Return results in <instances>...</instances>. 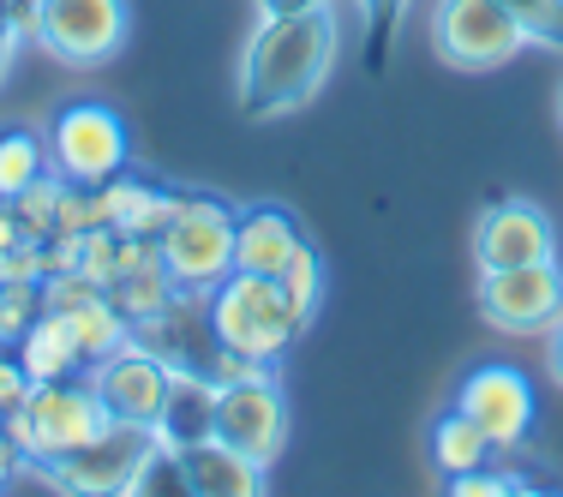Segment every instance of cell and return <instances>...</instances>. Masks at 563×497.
<instances>
[{"label":"cell","mask_w":563,"mask_h":497,"mask_svg":"<svg viewBox=\"0 0 563 497\" xmlns=\"http://www.w3.org/2000/svg\"><path fill=\"white\" fill-rule=\"evenodd\" d=\"M12 7H31V0H12Z\"/></svg>","instance_id":"cell-34"},{"label":"cell","mask_w":563,"mask_h":497,"mask_svg":"<svg viewBox=\"0 0 563 497\" xmlns=\"http://www.w3.org/2000/svg\"><path fill=\"white\" fill-rule=\"evenodd\" d=\"M180 486L192 497H258L264 492V467L246 462L240 450H228L222 438H192L174 450Z\"/></svg>","instance_id":"cell-15"},{"label":"cell","mask_w":563,"mask_h":497,"mask_svg":"<svg viewBox=\"0 0 563 497\" xmlns=\"http://www.w3.org/2000/svg\"><path fill=\"white\" fill-rule=\"evenodd\" d=\"M330 66H336L330 12H294V19L258 12V31L246 36V60H240V109L252 120H282L306 109L324 90Z\"/></svg>","instance_id":"cell-1"},{"label":"cell","mask_w":563,"mask_h":497,"mask_svg":"<svg viewBox=\"0 0 563 497\" xmlns=\"http://www.w3.org/2000/svg\"><path fill=\"white\" fill-rule=\"evenodd\" d=\"M210 384H217V378H210ZM210 438H222L228 450H240L246 462H258L264 474H271V467L282 462V450H288V396H282L276 372L217 384Z\"/></svg>","instance_id":"cell-10"},{"label":"cell","mask_w":563,"mask_h":497,"mask_svg":"<svg viewBox=\"0 0 563 497\" xmlns=\"http://www.w3.org/2000/svg\"><path fill=\"white\" fill-rule=\"evenodd\" d=\"M455 408L486 432L492 450H521L540 420V396H533V378L509 360H486L474 366L462 384H455Z\"/></svg>","instance_id":"cell-12"},{"label":"cell","mask_w":563,"mask_h":497,"mask_svg":"<svg viewBox=\"0 0 563 497\" xmlns=\"http://www.w3.org/2000/svg\"><path fill=\"white\" fill-rule=\"evenodd\" d=\"M43 139H48V168H55L60 180H73V186L114 180V174L126 168V156H132L126 120H120V109H109V102H97V97L66 102V109L48 120Z\"/></svg>","instance_id":"cell-6"},{"label":"cell","mask_w":563,"mask_h":497,"mask_svg":"<svg viewBox=\"0 0 563 497\" xmlns=\"http://www.w3.org/2000/svg\"><path fill=\"white\" fill-rule=\"evenodd\" d=\"M474 306L492 330L504 335H545L563 318V270L545 264H509V270H479Z\"/></svg>","instance_id":"cell-11"},{"label":"cell","mask_w":563,"mask_h":497,"mask_svg":"<svg viewBox=\"0 0 563 497\" xmlns=\"http://www.w3.org/2000/svg\"><path fill=\"white\" fill-rule=\"evenodd\" d=\"M545 378L563 389V318H558L552 330H545Z\"/></svg>","instance_id":"cell-29"},{"label":"cell","mask_w":563,"mask_h":497,"mask_svg":"<svg viewBox=\"0 0 563 497\" xmlns=\"http://www.w3.org/2000/svg\"><path fill=\"white\" fill-rule=\"evenodd\" d=\"M558 114H563V90H558Z\"/></svg>","instance_id":"cell-33"},{"label":"cell","mask_w":563,"mask_h":497,"mask_svg":"<svg viewBox=\"0 0 563 497\" xmlns=\"http://www.w3.org/2000/svg\"><path fill=\"white\" fill-rule=\"evenodd\" d=\"M66 324H73L78 335V347H85V372H90V360H102V354H114L120 342H132V324H126V312L109 300V294H85L78 306H66Z\"/></svg>","instance_id":"cell-19"},{"label":"cell","mask_w":563,"mask_h":497,"mask_svg":"<svg viewBox=\"0 0 563 497\" xmlns=\"http://www.w3.org/2000/svg\"><path fill=\"white\" fill-rule=\"evenodd\" d=\"M36 312H43V281H0V347L19 342Z\"/></svg>","instance_id":"cell-22"},{"label":"cell","mask_w":563,"mask_h":497,"mask_svg":"<svg viewBox=\"0 0 563 497\" xmlns=\"http://www.w3.org/2000/svg\"><path fill=\"white\" fill-rule=\"evenodd\" d=\"M282 281H288V294L300 300V312L306 318H318V300H324V264H318V252H312V240L300 246V258L282 270Z\"/></svg>","instance_id":"cell-24"},{"label":"cell","mask_w":563,"mask_h":497,"mask_svg":"<svg viewBox=\"0 0 563 497\" xmlns=\"http://www.w3.org/2000/svg\"><path fill=\"white\" fill-rule=\"evenodd\" d=\"M360 12H366V24H390L401 7H408V0H354Z\"/></svg>","instance_id":"cell-32"},{"label":"cell","mask_w":563,"mask_h":497,"mask_svg":"<svg viewBox=\"0 0 563 497\" xmlns=\"http://www.w3.org/2000/svg\"><path fill=\"white\" fill-rule=\"evenodd\" d=\"M486 462H492L486 432L450 401V408L432 420V467L450 479V474H474V467H486Z\"/></svg>","instance_id":"cell-18"},{"label":"cell","mask_w":563,"mask_h":497,"mask_svg":"<svg viewBox=\"0 0 563 497\" xmlns=\"http://www.w3.org/2000/svg\"><path fill=\"white\" fill-rule=\"evenodd\" d=\"M504 7L521 19V31H528V43L563 48V0H504Z\"/></svg>","instance_id":"cell-23"},{"label":"cell","mask_w":563,"mask_h":497,"mask_svg":"<svg viewBox=\"0 0 563 497\" xmlns=\"http://www.w3.org/2000/svg\"><path fill=\"white\" fill-rule=\"evenodd\" d=\"M450 492H455V497H516V492H521V479L474 467V474H450Z\"/></svg>","instance_id":"cell-26"},{"label":"cell","mask_w":563,"mask_h":497,"mask_svg":"<svg viewBox=\"0 0 563 497\" xmlns=\"http://www.w3.org/2000/svg\"><path fill=\"white\" fill-rule=\"evenodd\" d=\"M97 198H102V228H114V234L156 240L163 222L174 217V192H163V186H151V180H132L126 168H120L114 180H102Z\"/></svg>","instance_id":"cell-17"},{"label":"cell","mask_w":563,"mask_h":497,"mask_svg":"<svg viewBox=\"0 0 563 497\" xmlns=\"http://www.w3.org/2000/svg\"><path fill=\"white\" fill-rule=\"evenodd\" d=\"M205 306H210V335H217V347H234V354L264 360V366H282V354L312 330V318L300 312V300L288 294L282 276L228 270L217 288L205 294Z\"/></svg>","instance_id":"cell-2"},{"label":"cell","mask_w":563,"mask_h":497,"mask_svg":"<svg viewBox=\"0 0 563 497\" xmlns=\"http://www.w3.org/2000/svg\"><path fill=\"white\" fill-rule=\"evenodd\" d=\"M31 240H36V234L19 222V210H12L7 198H0V252H19V246H31Z\"/></svg>","instance_id":"cell-28"},{"label":"cell","mask_w":563,"mask_h":497,"mask_svg":"<svg viewBox=\"0 0 563 497\" xmlns=\"http://www.w3.org/2000/svg\"><path fill=\"white\" fill-rule=\"evenodd\" d=\"M132 36V0H31V43L60 66H109Z\"/></svg>","instance_id":"cell-5"},{"label":"cell","mask_w":563,"mask_h":497,"mask_svg":"<svg viewBox=\"0 0 563 497\" xmlns=\"http://www.w3.org/2000/svg\"><path fill=\"white\" fill-rule=\"evenodd\" d=\"M60 174L55 168H48L43 174V180H36V186H24V192L19 198H12V210H19V222L24 228H31V234L36 240H48V234H55V210H60Z\"/></svg>","instance_id":"cell-21"},{"label":"cell","mask_w":563,"mask_h":497,"mask_svg":"<svg viewBox=\"0 0 563 497\" xmlns=\"http://www.w3.org/2000/svg\"><path fill=\"white\" fill-rule=\"evenodd\" d=\"M109 413H102L97 389L90 378H55V384H31L24 389V401L7 413V432L19 443V455L31 467H55L66 462L73 450H85V443H97L109 432Z\"/></svg>","instance_id":"cell-3"},{"label":"cell","mask_w":563,"mask_h":497,"mask_svg":"<svg viewBox=\"0 0 563 497\" xmlns=\"http://www.w3.org/2000/svg\"><path fill=\"white\" fill-rule=\"evenodd\" d=\"M174 372H180V366H168L163 347H151L144 335H132V342L114 347V354L90 360V389H97L102 413H109L114 426H144V432H163Z\"/></svg>","instance_id":"cell-8"},{"label":"cell","mask_w":563,"mask_h":497,"mask_svg":"<svg viewBox=\"0 0 563 497\" xmlns=\"http://www.w3.org/2000/svg\"><path fill=\"white\" fill-rule=\"evenodd\" d=\"M24 43H31V7H12V0H0V78L12 73V60H19Z\"/></svg>","instance_id":"cell-25"},{"label":"cell","mask_w":563,"mask_h":497,"mask_svg":"<svg viewBox=\"0 0 563 497\" xmlns=\"http://www.w3.org/2000/svg\"><path fill=\"white\" fill-rule=\"evenodd\" d=\"M24 389H31V378H24L19 354H7V347H0V420H7V413L24 401Z\"/></svg>","instance_id":"cell-27"},{"label":"cell","mask_w":563,"mask_h":497,"mask_svg":"<svg viewBox=\"0 0 563 497\" xmlns=\"http://www.w3.org/2000/svg\"><path fill=\"white\" fill-rule=\"evenodd\" d=\"M163 455H168L163 432H144V426H109L97 443L73 450L66 462L43 467V474L55 479L60 492H73V497H120V492H139L144 474H151Z\"/></svg>","instance_id":"cell-9"},{"label":"cell","mask_w":563,"mask_h":497,"mask_svg":"<svg viewBox=\"0 0 563 497\" xmlns=\"http://www.w3.org/2000/svg\"><path fill=\"white\" fill-rule=\"evenodd\" d=\"M306 246V228L282 205H246L234 217V270L252 276H282Z\"/></svg>","instance_id":"cell-14"},{"label":"cell","mask_w":563,"mask_h":497,"mask_svg":"<svg viewBox=\"0 0 563 497\" xmlns=\"http://www.w3.org/2000/svg\"><path fill=\"white\" fill-rule=\"evenodd\" d=\"M12 354H19V366L31 384H55V378H78V372H85V347H78L73 324H66L60 312H48V306L31 318V330L12 342Z\"/></svg>","instance_id":"cell-16"},{"label":"cell","mask_w":563,"mask_h":497,"mask_svg":"<svg viewBox=\"0 0 563 497\" xmlns=\"http://www.w3.org/2000/svg\"><path fill=\"white\" fill-rule=\"evenodd\" d=\"M24 467V455H19V443H12V432H7V420H0V492L12 486V474Z\"/></svg>","instance_id":"cell-30"},{"label":"cell","mask_w":563,"mask_h":497,"mask_svg":"<svg viewBox=\"0 0 563 497\" xmlns=\"http://www.w3.org/2000/svg\"><path fill=\"white\" fill-rule=\"evenodd\" d=\"M258 12H271V19H294V12H330V0H258Z\"/></svg>","instance_id":"cell-31"},{"label":"cell","mask_w":563,"mask_h":497,"mask_svg":"<svg viewBox=\"0 0 563 497\" xmlns=\"http://www.w3.org/2000/svg\"><path fill=\"white\" fill-rule=\"evenodd\" d=\"M234 217L240 210L210 192H174V217L156 234V252L180 300H205L234 270Z\"/></svg>","instance_id":"cell-4"},{"label":"cell","mask_w":563,"mask_h":497,"mask_svg":"<svg viewBox=\"0 0 563 497\" xmlns=\"http://www.w3.org/2000/svg\"><path fill=\"white\" fill-rule=\"evenodd\" d=\"M521 48H528V31L504 0H438L432 7V55L455 73H498Z\"/></svg>","instance_id":"cell-7"},{"label":"cell","mask_w":563,"mask_h":497,"mask_svg":"<svg viewBox=\"0 0 563 497\" xmlns=\"http://www.w3.org/2000/svg\"><path fill=\"white\" fill-rule=\"evenodd\" d=\"M48 174V139L31 126H7L0 132V198H19L24 186H36Z\"/></svg>","instance_id":"cell-20"},{"label":"cell","mask_w":563,"mask_h":497,"mask_svg":"<svg viewBox=\"0 0 563 497\" xmlns=\"http://www.w3.org/2000/svg\"><path fill=\"white\" fill-rule=\"evenodd\" d=\"M474 258H479V270L545 264V258H558V228L533 198H498L474 222Z\"/></svg>","instance_id":"cell-13"}]
</instances>
